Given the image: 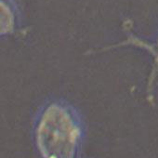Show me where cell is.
I'll use <instances>...</instances> for the list:
<instances>
[{
	"mask_svg": "<svg viewBox=\"0 0 158 158\" xmlns=\"http://www.w3.org/2000/svg\"><path fill=\"white\" fill-rule=\"evenodd\" d=\"M80 129L65 108L50 106L37 127V143L44 158H74Z\"/></svg>",
	"mask_w": 158,
	"mask_h": 158,
	"instance_id": "obj_1",
	"label": "cell"
},
{
	"mask_svg": "<svg viewBox=\"0 0 158 158\" xmlns=\"http://www.w3.org/2000/svg\"><path fill=\"white\" fill-rule=\"evenodd\" d=\"M1 20H2V28L9 29L13 23V13L10 9V6L2 0L1 3Z\"/></svg>",
	"mask_w": 158,
	"mask_h": 158,
	"instance_id": "obj_2",
	"label": "cell"
}]
</instances>
